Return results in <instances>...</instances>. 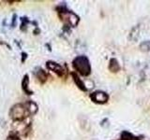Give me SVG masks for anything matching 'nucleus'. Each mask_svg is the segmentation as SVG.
<instances>
[{"mask_svg": "<svg viewBox=\"0 0 150 140\" xmlns=\"http://www.w3.org/2000/svg\"><path fill=\"white\" fill-rule=\"evenodd\" d=\"M22 90H23V92L27 95H32L34 94L33 91H31L29 89V77H28L27 74H25L24 76L23 79H22Z\"/></svg>", "mask_w": 150, "mask_h": 140, "instance_id": "nucleus-8", "label": "nucleus"}, {"mask_svg": "<svg viewBox=\"0 0 150 140\" xmlns=\"http://www.w3.org/2000/svg\"><path fill=\"white\" fill-rule=\"evenodd\" d=\"M34 75L37 78L38 80L40 81V84H44L48 80V79L50 78L49 73L46 72L45 70L41 67H36L34 70Z\"/></svg>", "mask_w": 150, "mask_h": 140, "instance_id": "nucleus-6", "label": "nucleus"}, {"mask_svg": "<svg viewBox=\"0 0 150 140\" xmlns=\"http://www.w3.org/2000/svg\"><path fill=\"white\" fill-rule=\"evenodd\" d=\"M20 20L22 22L20 29L23 31V32H25V31H26V28H27V24H30V22H29V20H28L27 17H22Z\"/></svg>", "mask_w": 150, "mask_h": 140, "instance_id": "nucleus-13", "label": "nucleus"}, {"mask_svg": "<svg viewBox=\"0 0 150 140\" xmlns=\"http://www.w3.org/2000/svg\"><path fill=\"white\" fill-rule=\"evenodd\" d=\"M71 77H72V79H73V81H74L75 85L77 86L80 90L83 92H87V87L85 86V82L82 80L81 78H80V76L77 74V73L73 71L71 73Z\"/></svg>", "mask_w": 150, "mask_h": 140, "instance_id": "nucleus-7", "label": "nucleus"}, {"mask_svg": "<svg viewBox=\"0 0 150 140\" xmlns=\"http://www.w3.org/2000/svg\"><path fill=\"white\" fill-rule=\"evenodd\" d=\"M108 69L110 70L112 73H117L120 71V65L118 61L116 58H111L109 61V65H108Z\"/></svg>", "mask_w": 150, "mask_h": 140, "instance_id": "nucleus-10", "label": "nucleus"}, {"mask_svg": "<svg viewBox=\"0 0 150 140\" xmlns=\"http://www.w3.org/2000/svg\"><path fill=\"white\" fill-rule=\"evenodd\" d=\"M72 67L74 68L77 74L83 77H88L91 74V65L89 59L85 55L76 56L72 60Z\"/></svg>", "mask_w": 150, "mask_h": 140, "instance_id": "nucleus-2", "label": "nucleus"}, {"mask_svg": "<svg viewBox=\"0 0 150 140\" xmlns=\"http://www.w3.org/2000/svg\"><path fill=\"white\" fill-rule=\"evenodd\" d=\"M140 50L143 52H150V40H145L140 44Z\"/></svg>", "mask_w": 150, "mask_h": 140, "instance_id": "nucleus-12", "label": "nucleus"}, {"mask_svg": "<svg viewBox=\"0 0 150 140\" xmlns=\"http://www.w3.org/2000/svg\"><path fill=\"white\" fill-rule=\"evenodd\" d=\"M17 24V14H13L12 16V20H11V27H15Z\"/></svg>", "mask_w": 150, "mask_h": 140, "instance_id": "nucleus-15", "label": "nucleus"}, {"mask_svg": "<svg viewBox=\"0 0 150 140\" xmlns=\"http://www.w3.org/2000/svg\"><path fill=\"white\" fill-rule=\"evenodd\" d=\"M24 104L25 107H26V109L28 111V114H29V116L35 115V114L38 112V110H39V107H38V105L35 103L34 101L28 100V101H26Z\"/></svg>", "mask_w": 150, "mask_h": 140, "instance_id": "nucleus-9", "label": "nucleus"}, {"mask_svg": "<svg viewBox=\"0 0 150 140\" xmlns=\"http://www.w3.org/2000/svg\"><path fill=\"white\" fill-rule=\"evenodd\" d=\"M6 140H21V138L18 135H16V133H14L13 132H12L11 135L6 138Z\"/></svg>", "mask_w": 150, "mask_h": 140, "instance_id": "nucleus-14", "label": "nucleus"}, {"mask_svg": "<svg viewBox=\"0 0 150 140\" xmlns=\"http://www.w3.org/2000/svg\"><path fill=\"white\" fill-rule=\"evenodd\" d=\"M46 67L50 71H53L55 74H56L60 78H67L66 72L68 71L65 69L62 65H60L59 63H56L55 61H47L46 62Z\"/></svg>", "mask_w": 150, "mask_h": 140, "instance_id": "nucleus-4", "label": "nucleus"}, {"mask_svg": "<svg viewBox=\"0 0 150 140\" xmlns=\"http://www.w3.org/2000/svg\"><path fill=\"white\" fill-rule=\"evenodd\" d=\"M22 59H21V62H22V63H24V62H25V60H26L27 59V53L26 52H22Z\"/></svg>", "mask_w": 150, "mask_h": 140, "instance_id": "nucleus-16", "label": "nucleus"}, {"mask_svg": "<svg viewBox=\"0 0 150 140\" xmlns=\"http://www.w3.org/2000/svg\"><path fill=\"white\" fill-rule=\"evenodd\" d=\"M60 20L65 22V24L69 25V27H76L80 23V17L74 12L67 9L66 5H59L56 8Z\"/></svg>", "mask_w": 150, "mask_h": 140, "instance_id": "nucleus-1", "label": "nucleus"}, {"mask_svg": "<svg viewBox=\"0 0 150 140\" xmlns=\"http://www.w3.org/2000/svg\"><path fill=\"white\" fill-rule=\"evenodd\" d=\"M89 97H90L92 102L98 105L106 104L109 101V94L103 91H95L90 94Z\"/></svg>", "mask_w": 150, "mask_h": 140, "instance_id": "nucleus-5", "label": "nucleus"}, {"mask_svg": "<svg viewBox=\"0 0 150 140\" xmlns=\"http://www.w3.org/2000/svg\"><path fill=\"white\" fill-rule=\"evenodd\" d=\"M120 140H142L140 136H136L128 131H123L120 135Z\"/></svg>", "mask_w": 150, "mask_h": 140, "instance_id": "nucleus-11", "label": "nucleus"}, {"mask_svg": "<svg viewBox=\"0 0 150 140\" xmlns=\"http://www.w3.org/2000/svg\"><path fill=\"white\" fill-rule=\"evenodd\" d=\"M9 117L14 122H20L26 120L29 117V114L24 103L15 104L9 110Z\"/></svg>", "mask_w": 150, "mask_h": 140, "instance_id": "nucleus-3", "label": "nucleus"}, {"mask_svg": "<svg viewBox=\"0 0 150 140\" xmlns=\"http://www.w3.org/2000/svg\"><path fill=\"white\" fill-rule=\"evenodd\" d=\"M33 33H34V35H39L40 33V29L39 27H36V29L34 30Z\"/></svg>", "mask_w": 150, "mask_h": 140, "instance_id": "nucleus-17", "label": "nucleus"}]
</instances>
